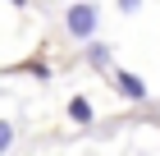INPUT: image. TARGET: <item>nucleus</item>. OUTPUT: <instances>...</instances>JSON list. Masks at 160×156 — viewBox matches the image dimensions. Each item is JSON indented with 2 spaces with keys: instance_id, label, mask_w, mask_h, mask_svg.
Instances as JSON below:
<instances>
[{
  "instance_id": "nucleus-1",
  "label": "nucleus",
  "mask_w": 160,
  "mask_h": 156,
  "mask_svg": "<svg viewBox=\"0 0 160 156\" xmlns=\"http://www.w3.org/2000/svg\"><path fill=\"white\" fill-rule=\"evenodd\" d=\"M96 23H101V9L92 0H78V5L64 9V28H69L73 41H92V37H96Z\"/></svg>"
},
{
  "instance_id": "nucleus-2",
  "label": "nucleus",
  "mask_w": 160,
  "mask_h": 156,
  "mask_svg": "<svg viewBox=\"0 0 160 156\" xmlns=\"http://www.w3.org/2000/svg\"><path fill=\"white\" fill-rule=\"evenodd\" d=\"M114 83H119V92L128 96V101H147V83H142L137 73H114Z\"/></svg>"
},
{
  "instance_id": "nucleus-3",
  "label": "nucleus",
  "mask_w": 160,
  "mask_h": 156,
  "mask_svg": "<svg viewBox=\"0 0 160 156\" xmlns=\"http://www.w3.org/2000/svg\"><path fill=\"white\" fill-rule=\"evenodd\" d=\"M69 120L92 124V101H87V96H73V101H69Z\"/></svg>"
},
{
  "instance_id": "nucleus-4",
  "label": "nucleus",
  "mask_w": 160,
  "mask_h": 156,
  "mask_svg": "<svg viewBox=\"0 0 160 156\" xmlns=\"http://www.w3.org/2000/svg\"><path fill=\"white\" fill-rule=\"evenodd\" d=\"M87 55H92V64H105V60H110V46H101V41H92V46H87Z\"/></svg>"
},
{
  "instance_id": "nucleus-5",
  "label": "nucleus",
  "mask_w": 160,
  "mask_h": 156,
  "mask_svg": "<svg viewBox=\"0 0 160 156\" xmlns=\"http://www.w3.org/2000/svg\"><path fill=\"white\" fill-rule=\"evenodd\" d=\"M9 147H14V129H9V124H0V152H9Z\"/></svg>"
},
{
  "instance_id": "nucleus-6",
  "label": "nucleus",
  "mask_w": 160,
  "mask_h": 156,
  "mask_svg": "<svg viewBox=\"0 0 160 156\" xmlns=\"http://www.w3.org/2000/svg\"><path fill=\"white\" fill-rule=\"evenodd\" d=\"M119 9H123V14H137V9H142V0H119Z\"/></svg>"
}]
</instances>
